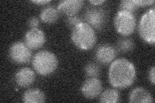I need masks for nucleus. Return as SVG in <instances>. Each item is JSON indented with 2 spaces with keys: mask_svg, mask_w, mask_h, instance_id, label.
<instances>
[{
  "mask_svg": "<svg viewBox=\"0 0 155 103\" xmlns=\"http://www.w3.org/2000/svg\"><path fill=\"white\" fill-rule=\"evenodd\" d=\"M33 3H35L39 5H46L49 3L51 2L50 0H36V1H32Z\"/></svg>",
  "mask_w": 155,
  "mask_h": 103,
  "instance_id": "25",
  "label": "nucleus"
},
{
  "mask_svg": "<svg viewBox=\"0 0 155 103\" xmlns=\"http://www.w3.org/2000/svg\"><path fill=\"white\" fill-rule=\"evenodd\" d=\"M60 12L58 8L52 6H47L43 8L40 14L41 20L45 23H53L59 18Z\"/></svg>",
  "mask_w": 155,
  "mask_h": 103,
  "instance_id": "15",
  "label": "nucleus"
},
{
  "mask_svg": "<svg viewBox=\"0 0 155 103\" xmlns=\"http://www.w3.org/2000/svg\"><path fill=\"white\" fill-rule=\"evenodd\" d=\"M120 99L119 92L114 88H109L101 92L100 102L103 103H116Z\"/></svg>",
  "mask_w": 155,
  "mask_h": 103,
  "instance_id": "16",
  "label": "nucleus"
},
{
  "mask_svg": "<svg viewBox=\"0 0 155 103\" xmlns=\"http://www.w3.org/2000/svg\"><path fill=\"white\" fill-rule=\"evenodd\" d=\"M107 12L104 7L92 6L86 9L84 14L85 22L96 30H100L107 23Z\"/></svg>",
  "mask_w": 155,
  "mask_h": 103,
  "instance_id": "6",
  "label": "nucleus"
},
{
  "mask_svg": "<svg viewBox=\"0 0 155 103\" xmlns=\"http://www.w3.org/2000/svg\"><path fill=\"white\" fill-rule=\"evenodd\" d=\"M58 60L55 54L48 50L37 52L32 58L35 70L41 76L51 75L57 69Z\"/></svg>",
  "mask_w": 155,
  "mask_h": 103,
  "instance_id": "3",
  "label": "nucleus"
},
{
  "mask_svg": "<svg viewBox=\"0 0 155 103\" xmlns=\"http://www.w3.org/2000/svg\"><path fill=\"white\" fill-rule=\"evenodd\" d=\"M129 101L130 103H151L154 100L151 94L148 90L143 87H137L130 92Z\"/></svg>",
  "mask_w": 155,
  "mask_h": 103,
  "instance_id": "13",
  "label": "nucleus"
},
{
  "mask_svg": "<svg viewBox=\"0 0 155 103\" xmlns=\"http://www.w3.org/2000/svg\"><path fill=\"white\" fill-rule=\"evenodd\" d=\"M102 91V83L97 77L87 79L81 88L83 95L88 99H94L98 97Z\"/></svg>",
  "mask_w": 155,
  "mask_h": 103,
  "instance_id": "8",
  "label": "nucleus"
},
{
  "mask_svg": "<svg viewBox=\"0 0 155 103\" xmlns=\"http://www.w3.org/2000/svg\"><path fill=\"white\" fill-rule=\"evenodd\" d=\"M134 48V43L131 38L122 37L120 39L117 43L118 50L123 53L131 51Z\"/></svg>",
  "mask_w": 155,
  "mask_h": 103,
  "instance_id": "17",
  "label": "nucleus"
},
{
  "mask_svg": "<svg viewBox=\"0 0 155 103\" xmlns=\"http://www.w3.org/2000/svg\"><path fill=\"white\" fill-rule=\"evenodd\" d=\"M84 5L83 0H63L58 3L57 8L60 12L69 17L76 15Z\"/></svg>",
  "mask_w": 155,
  "mask_h": 103,
  "instance_id": "11",
  "label": "nucleus"
},
{
  "mask_svg": "<svg viewBox=\"0 0 155 103\" xmlns=\"http://www.w3.org/2000/svg\"><path fill=\"white\" fill-rule=\"evenodd\" d=\"M136 4L138 7H147L149 5H151L154 3V0H134Z\"/></svg>",
  "mask_w": 155,
  "mask_h": 103,
  "instance_id": "21",
  "label": "nucleus"
},
{
  "mask_svg": "<svg viewBox=\"0 0 155 103\" xmlns=\"http://www.w3.org/2000/svg\"><path fill=\"white\" fill-rule=\"evenodd\" d=\"M23 101L25 103L44 102L45 95L41 90L31 88L25 92L23 95Z\"/></svg>",
  "mask_w": 155,
  "mask_h": 103,
  "instance_id": "14",
  "label": "nucleus"
},
{
  "mask_svg": "<svg viewBox=\"0 0 155 103\" xmlns=\"http://www.w3.org/2000/svg\"><path fill=\"white\" fill-rule=\"evenodd\" d=\"M9 57L11 60L19 65L26 64L31 61L32 52L26 44L23 42L14 43L9 49Z\"/></svg>",
  "mask_w": 155,
  "mask_h": 103,
  "instance_id": "7",
  "label": "nucleus"
},
{
  "mask_svg": "<svg viewBox=\"0 0 155 103\" xmlns=\"http://www.w3.org/2000/svg\"><path fill=\"white\" fill-rule=\"evenodd\" d=\"M35 73L32 69L24 67L19 69L15 75V81L19 87L30 86L35 81Z\"/></svg>",
  "mask_w": 155,
  "mask_h": 103,
  "instance_id": "12",
  "label": "nucleus"
},
{
  "mask_svg": "<svg viewBox=\"0 0 155 103\" xmlns=\"http://www.w3.org/2000/svg\"><path fill=\"white\" fill-rule=\"evenodd\" d=\"M114 27L116 31L124 36L132 34L137 26L134 14L124 11H119L114 18Z\"/></svg>",
  "mask_w": 155,
  "mask_h": 103,
  "instance_id": "5",
  "label": "nucleus"
},
{
  "mask_svg": "<svg viewBox=\"0 0 155 103\" xmlns=\"http://www.w3.org/2000/svg\"><path fill=\"white\" fill-rule=\"evenodd\" d=\"M71 40L74 45L82 50L93 48L97 41L94 29L85 21L72 28Z\"/></svg>",
  "mask_w": 155,
  "mask_h": 103,
  "instance_id": "2",
  "label": "nucleus"
},
{
  "mask_svg": "<svg viewBox=\"0 0 155 103\" xmlns=\"http://www.w3.org/2000/svg\"><path fill=\"white\" fill-rule=\"evenodd\" d=\"M148 77H149L150 82H151L153 85H154V82H155V67H154V66H153L149 69V72H148Z\"/></svg>",
  "mask_w": 155,
  "mask_h": 103,
  "instance_id": "23",
  "label": "nucleus"
},
{
  "mask_svg": "<svg viewBox=\"0 0 155 103\" xmlns=\"http://www.w3.org/2000/svg\"><path fill=\"white\" fill-rule=\"evenodd\" d=\"M85 73L88 77H98L101 73L99 65L94 63H89L85 66Z\"/></svg>",
  "mask_w": 155,
  "mask_h": 103,
  "instance_id": "18",
  "label": "nucleus"
},
{
  "mask_svg": "<svg viewBox=\"0 0 155 103\" xmlns=\"http://www.w3.org/2000/svg\"><path fill=\"white\" fill-rule=\"evenodd\" d=\"M108 76L111 85L123 89L133 84L137 71L133 63L126 59L120 58L111 63Z\"/></svg>",
  "mask_w": 155,
  "mask_h": 103,
  "instance_id": "1",
  "label": "nucleus"
},
{
  "mask_svg": "<svg viewBox=\"0 0 155 103\" xmlns=\"http://www.w3.org/2000/svg\"><path fill=\"white\" fill-rule=\"evenodd\" d=\"M66 22H67V25L69 27H71V28H72L75 26H76L77 24L83 22V21H82V19L79 16L75 15V16L67 17L66 19Z\"/></svg>",
  "mask_w": 155,
  "mask_h": 103,
  "instance_id": "20",
  "label": "nucleus"
},
{
  "mask_svg": "<svg viewBox=\"0 0 155 103\" xmlns=\"http://www.w3.org/2000/svg\"><path fill=\"white\" fill-rule=\"evenodd\" d=\"M105 2V0H91L89 1V3L93 6H99Z\"/></svg>",
  "mask_w": 155,
  "mask_h": 103,
  "instance_id": "24",
  "label": "nucleus"
},
{
  "mask_svg": "<svg viewBox=\"0 0 155 103\" xmlns=\"http://www.w3.org/2000/svg\"><path fill=\"white\" fill-rule=\"evenodd\" d=\"M138 7L134 0H123L119 5L120 11H124L134 14Z\"/></svg>",
  "mask_w": 155,
  "mask_h": 103,
  "instance_id": "19",
  "label": "nucleus"
},
{
  "mask_svg": "<svg viewBox=\"0 0 155 103\" xmlns=\"http://www.w3.org/2000/svg\"><path fill=\"white\" fill-rule=\"evenodd\" d=\"M154 7L147 10L140 18L138 25V32L142 40L149 44H154Z\"/></svg>",
  "mask_w": 155,
  "mask_h": 103,
  "instance_id": "4",
  "label": "nucleus"
},
{
  "mask_svg": "<svg viewBox=\"0 0 155 103\" xmlns=\"http://www.w3.org/2000/svg\"><path fill=\"white\" fill-rule=\"evenodd\" d=\"M45 40L44 32L38 28H31L26 32L24 37V43L31 50H37L41 48L45 44Z\"/></svg>",
  "mask_w": 155,
  "mask_h": 103,
  "instance_id": "9",
  "label": "nucleus"
},
{
  "mask_svg": "<svg viewBox=\"0 0 155 103\" xmlns=\"http://www.w3.org/2000/svg\"><path fill=\"white\" fill-rule=\"evenodd\" d=\"M39 24H40V21L36 17H32L28 21V25L31 28H38Z\"/></svg>",
  "mask_w": 155,
  "mask_h": 103,
  "instance_id": "22",
  "label": "nucleus"
},
{
  "mask_svg": "<svg viewBox=\"0 0 155 103\" xmlns=\"http://www.w3.org/2000/svg\"><path fill=\"white\" fill-rule=\"evenodd\" d=\"M117 56V50L108 43L102 44L97 48L95 52L96 60L103 65L112 63Z\"/></svg>",
  "mask_w": 155,
  "mask_h": 103,
  "instance_id": "10",
  "label": "nucleus"
}]
</instances>
